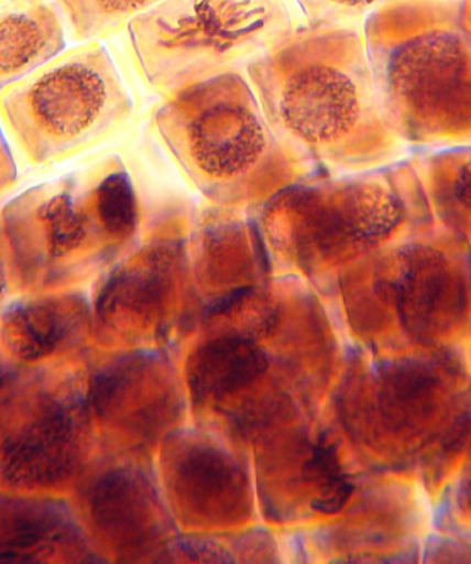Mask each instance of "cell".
Masks as SVG:
<instances>
[{
  "instance_id": "16",
  "label": "cell",
  "mask_w": 471,
  "mask_h": 564,
  "mask_svg": "<svg viewBox=\"0 0 471 564\" xmlns=\"http://www.w3.org/2000/svg\"><path fill=\"white\" fill-rule=\"evenodd\" d=\"M383 0H297L310 29L347 26L350 19L369 12Z\"/></svg>"
},
{
  "instance_id": "2",
  "label": "cell",
  "mask_w": 471,
  "mask_h": 564,
  "mask_svg": "<svg viewBox=\"0 0 471 564\" xmlns=\"http://www.w3.org/2000/svg\"><path fill=\"white\" fill-rule=\"evenodd\" d=\"M153 123L185 178L211 204L264 205L303 175L304 164L277 140L242 73L175 93Z\"/></svg>"
},
{
  "instance_id": "7",
  "label": "cell",
  "mask_w": 471,
  "mask_h": 564,
  "mask_svg": "<svg viewBox=\"0 0 471 564\" xmlns=\"http://www.w3.org/2000/svg\"><path fill=\"white\" fill-rule=\"evenodd\" d=\"M85 445L84 404L69 393L43 397L0 443V476L15 490L58 489L78 473Z\"/></svg>"
},
{
  "instance_id": "11",
  "label": "cell",
  "mask_w": 471,
  "mask_h": 564,
  "mask_svg": "<svg viewBox=\"0 0 471 564\" xmlns=\"http://www.w3.org/2000/svg\"><path fill=\"white\" fill-rule=\"evenodd\" d=\"M145 497L139 481L124 470L103 475L92 487V522L120 551H129L142 542L150 508Z\"/></svg>"
},
{
  "instance_id": "10",
  "label": "cell",
  "mask_w": 471,
  "mask_h": 564,
  "mask_svg": "<svg viewBox=\"0 0 471 564\" xmlns=\"http://www.w3.org/2000/svg\"><path fill=\"white\" fill-rule=\"evenodd\" d=\"M76 542L67 513L56 502L31 498L0 500V562H42Z\"/></svg>"
},
{
  "instance_id": "17",
  "label": "cell",
  "mask_w": 471,
  "mask_h": 564,
  "mask_svg": "<svg viewBox=\"0 0 471 564\" xmlns=\"http://www.w3.org/2000/svg\"><path fill=\"white\" fill-rule=\"evenodd\" d=\"M13 271H15V267L12 249H10L3 224L0 221V306L8 299Z\"/></svg>"
},
{
  "instance_id": "3",
  "label": "cell",
  "mask_w": 471,
  "mask_h": 564,
  "mask_svg": "<svg viewBox=\"0 0 471 564\" xmlns=\"http://www.w3.org/2000/svg\"><path fill=\"white\" fill-rule=\"evenodd\" d=\"M0 221L15 272L30 286L75 281L111 260L134 232V206L117 158L32 186Z\"/></svg>"
},
{
  "instance_id": "15",
  "label": "cell",
  "mask_w": 471,
  "mask_h": 564,
  "mask_svg": "<svg viewBox=\"0 0 471 564\" xmlns=\"http://www.w3.org/2000/svg\"><path fill=\"white\" fill-rule=\"evenodd\" d=\"M305 475L319 491L314 502L319 511L337 512L348 501L350 485L338 463L336 451L328 443L316 446L305 465Z\"/></svg>"
},
{
  "instance_id": "1",
  "label": "cell",
  "mask_w": 471,
  "mask_h": 564,
  "mask_svg": "<svg viewBox=\"0 0 471 564\" xmlns=\"http://www.w3.org/2000/svg\"><path fill=\"white\" fill-rule=\"evenodd\" d=\"M245 74L273 133L298 162L352 169L370 161L377 120L358 32L297 29Z\"/></svg>"
},
{
  "instance_id": "8",
  "label": "cell",
  "mask_w": 471,
  "mask_h": 564,
  "mask_svg": "<svg viewBox=\"0 0 471 564\" xmlns=\"http://www.w3.org/2000/svg\"><path fill=\"white\" fill-rule=\"evenodd\" d=\"M85 322L86 306L78 295H45L12 306L0 323V339L15 358L34 364L69 347Z\"/></svg>"
},
{
  "instance_id": "12",
  "label": "cell",
  "mask_w": 471,
  "mask_h": 564,
  "mask_svg": "<svg viewBox=\"0 0 471 564\" xmlns=\"http://www.w3.org/2000/svg\"><path fill=\"white\" fill-rule=\"evenodd\" d=\"M265 369V356L255 345L242 338H219L196 355L190 386L199 398L219 399L249 387Z\"/></svg>"
},
{
  "instance_id": "18",
  "label": "cell",
  "mask_w": 471,
  "mask_h": 564,
  "mask_svg": "<svg viewBox=\"0 0 471 564\" xmlns=\"http://www.w3.org/2000/svg\"><path fill=\"white\" fill-rule=\"evenodd\" d=\"M453 196L460 207L471 215V156L460 164L454 174Z\"/></svg>"
},
{
  "instance_id": "9",
  "label": "cell",
  "mask_w": 471,
  "mask_h": 564,
  "mask_svg": "<svg viewBox=\"0 0 471 564\" xmlns=\"http://www.w3.org/2000/svg\"><path fill=\"white\" fill-rule=\"evenodd\" d=\"M64 25L46 0L0 7V91L63 53Z\"/></svg>"
},
{
  "instance_id": "19",
  "label": "cell",
  "mask_w": 471,
  "mask_h": 564,
  "mask_svg": "<svg viewBox=\"0 0 471 564\" xmlns=\"http://www.w3.org/2000/svg\"><path fill=\"white\" fill-rule=\"evenodd\" d=\"M18 181V166L12 155V151L0 130V194L12 188Z\"/></svg>"
},
{
  "instance_id": "14",
  "label": "cell",
  "mask_w": 471,
  "mask_h": 564,
  "mask_svg": "<svg viewBox=\"0 0 471 564\" xmlns=\"http://www.w3.org/2000/svg\"><path fill=\"white\" fill-rule=\"evenodd\" d=\"M205 452L199 456L190 457L183 465V479L189 496L202 503L224 501V497H236V470L223 458ZM201 503V507H202Z\"/></svg>"
},
{
  "instance_id": "20",
  "label": "cell",
  "mask_w": 471,
  "mask_h": 564,
  "mask_svg": "<svg viewBox=\"0 0 471 564\" xmlns=\"http://www.w3.org/2000/svg\"><path fill=\"white\" fill-rule=\"evenodd\" d=\"M4 380H7V372H4L2 364H0V390H2L4 386Z\"/></svg>"
},
{
  "instance_id": "13",
  "label": "cell",
  "mask_w": 471,
  "mask_h": 564,
  "mask_svg": "<svg viewBox=\"0 0 471 564\" xmlns=\"http://www.w3.org/2000/svg\"><path fill=\"white\" fill-rule=\"evenodd\" d=\"M76 40L100 41L117 34L164 0H59Z\"/></svg>"
},
{
  "instance_id": "21",
  "label": "cell",
  "mask_w": 471,
  "mask_h": 564,
  "mask_svg": "<svg viewBox=\"0 0 471 564\" xmlns=\"http://www.w3.org/2000/svg\"><path fill=\"white\" fill-rule=\"evenodd\" d=\"M465 10H468V18L471 21V0H468V8H465Z\"/></svg>"
},
{
  "instance_id": "5",
  "label": "cell",
  "mask_w": 471,
  "mask_h": 564,
  "mask_svg": "<svg viewBox=\"0 0 471 564\" xmlns=\"http://www.w3.org/2000/svg\"><path fill=\"white\" fill-rule=\"evenodd\" d=\"M134 101L100 41L59 53L0 91V113L26 158L46 166L100 144Z\"/></svg>"
},
{
  "instance_id": "4",
  "label": "cell",
  "mask_w": 471,
  "mask_h": 564,
  "mask_svg": "<svg viewBox=\"0 0 471 564\" xmlns=\"http://www.w3.org/2000/svg\"><path fill=\"white\" fill-rule=\"evenodd\" d=\"M128 30L142 78L167 98L242 73L297 26L286 0H164Z\"/></svg>"
},
{
  "instance_id": "6",
  "label": "cell",
  "mask_w": 471,
  "mask_h": 564,
  "mask_svg": "<svg viewBox=\"0 0 471 564\" xmlns=\"http://www.w3.org/2000/svg\"><path fill=\"white\" fill-rule=\"evenodd\" d=\"M443 29L409 37L388 57V107L420 135L462 133L471 128V48Z\"/></svg>"
}]
</instances>
